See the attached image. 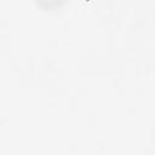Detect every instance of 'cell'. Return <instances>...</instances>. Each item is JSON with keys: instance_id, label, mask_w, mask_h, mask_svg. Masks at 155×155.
Instances as JSON below:
<instances>
[{"instance_id": "obj_1", "label": "cell", "mask_w": 155, "mask_h": 155, "mask_svg": "<svg viewBox=\"0 0 155 155\" xmlns=\"http://www.w3.org/2000/svg\"><path fill=\"white\" fill-rule=\"evenodd\" d=\"M35 4L45 11H54L63 7L69 0H34Z\"/></svg>"}]
</instances>
